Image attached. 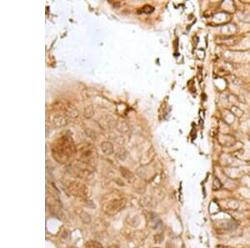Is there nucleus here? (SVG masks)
Returning a JSON list of instances; mask_svg holds the SVG:
<instances>
[{
  "mask_svg": "<svg viewBox=\"0 0 250 248\" xmlns=\"http://www.w3.org/2000/svg\"><path fill=\"white\" fill-rule=\"evenodd\" d=\"M117 128L121 132H126L129 130V125L124 120H118L117 122Z\"/></svg>",
  "mask_w": 250,
  "mask_h": 248,
  "instance_id": "1a4fd4ad",
  "label": "nucleus"
},
{
  "mask_svg": "<svg viewBox=\"0 0 250 248\" xmlns=\"http://www.w3.org/2000/svg\"><path fill=\"white\" fill-rule=\"evenodd\" d=\"M104 123L106 125L107 128L108 129H112V128H114L115 125H117V122L115 121V120L113 119L111 116H106L104 118Z\"/></svg>",
  "mask_w": 250,
  "mask_h": 248,
  "instance_id": "6e6552de",
  "label": "nucleus"
},
{
  "mask_svg": "<svg viewBox=\"0 0 250 248\" xmlns=\"http://www.w3.org/2000/svg\"><path fill=\"white\" fill-rule=\"evenodd\" d=\"M121 172L123 174V176L126 178L127 180H130V178H134L132 173L130 172L129 170L125 169L124 167H122V168H121Z\"/></svg>",
  "mask_w": 250,
  "mask_h": 248,
  "instance_id": "9b49d317",
  "label": "nucleus"
},
{
  "mask_svg": "<svg viewBox=\"0 0 250 248\" xmlns=\"http://www.w3.org/2000/svg\"><path fill=\"white\" fill-rule=\"evenodd\" d=\"M93 106L89 105V106H87V107L84 109V111H83V115L86 118H91L93 115Z\"/></svg>",
  "mask_w": 250,
  "mask_h": 248,
  "instance_id": "9d476101",
  "label": "nucleus"
},
{
  "mask_svg": "<svg viewBox=\"0 0 250 248\" xmlns=\"http://www.w3.org/2000/svg\"><path fill=\"white\" fill-rule=\"evenodd\" d=\"M142 10H143L144 13L150 14V13H152L153 10H154V9H153L152 6H150V5H144V7H143V9H142Z\"/></svg>",
  "mask_w": 250,
  "mask_h": 248,
  "instance_id": "f8f14e48",
  "label": "nucleus"
},
{
  "mask_svg": "<svg viewBox=\"0 0 250 248\" xmlns=\"http://www.w3.org/2000/svg\"><path fill=\"white\" fill-rule=\"evenodd\" d=\"M78 155L79 161L89 165L92 161L95 160L97 152L93 145L90 144H84L78 150Z\"/></svg>",
  "mask_w": 250,
  "mask_h": 248,
  "instance_id": "f03ea898",
  "label": "nucleus"
},
{
  "mask_svg": "<svg viewBox=\"0 0 250 248\" xmlns=\"http://www.w3.org/2000/svg\"><path fill=\"white\" fill-rule=\"evenodd\" d=\"M51 150L54 160L61 164L67 163L77 151L74 140L69 136H62L56 139Z\"/></svg>",
  "mask_w": 250,
  "mask_h": 248,
  "instance_id": "f257e3e1",
  "label": "nucleus"
},
{
  "mask_svg": "<svg viewBox=\"0 0 250 248\" xmlns=\"http://www.w3.org/2000/svg\"><path fill=\"white\" fill-rule=\"evenodd\" d=\"M88 247L87 248H103L98 243H96V242H90V243L87 245Z\"/></svg>",
  "mask_w": 250,
  "mask_h": 248,
  "instance_id": "ddd939ff",
  "label": "nucleus"
},
{
  "mask_svg": "<svg viewBox=\"0 0 250 248\" xmlns=\"http://www.w3.org/2000/svg\"><path fill=\"white\" fill-rule=\"evenodd\" d=\"M50 123L53 126L54 128H62V127L65 126L68 123V120L65 116V115H62V114H57L53 115L50 119Z\"/></svg>",
  "mask_w": 250,
  "mask_h": 248,
  "instance_id": "20e7f679",
  "label": "nucleus"
},
{
  "mask_svg": "<svg viewBox=\"0 0 250 248\" xmlns=\"http://www.w3.org/2000/svg\"><path fill=\"white\" fill-rule=\"evenodd\" d=\"M122 206V202H121V200H113V202H110L108 206H107V209H108V213H111V211L113 210V213H114L116 211H118L119 209L121 208Z\"/></svg>",
  "mask_w": 250,
  "mask_h": 248,
  "instance_id": "423d86ee",
  "label": "nucleus"
},
{
  "mask_svg": "<svg viewBox=\"0 0 250 248\" xmlns=\"http://www.w3.org/2000/svg\"><path fill=\"white\" fill-rule=\"evenodd\" d=\"M69 190L72 193H74V196H83L85 187L83 184L79 182H73L69 186Z\"/></svg>",
  "mask_w": 250,
  "mask_h": 248,
  "instance_id": "39448f33",
  "label": "nucleus"
},
{
  "mask_svg": "<svg viewBox=\"0 0 250 248\" xmlns=\"http://www.w3.org/2000/svg\"><path fill=\"white\" fill-rule=\"evenodd\" d=\"M58 104H59V109H59V110H62L63 112L64 113L65 115L67 116H69L70 118H77L79 116V111L78 109H76V107L73 105L72 104L69 103V102H66V103H64V102H58Z\"/></svg>",
  "mask_w": 250,
  "mask_h": 248,
  "instance_id": "7ed1b4c3",
  "label": "nucleus"
},
{
  "mask_svg": "<svg viewBox=\"0 0 250 248\" xmlns=\"http://www.w3.org/2000/svg\"><path fill=\"white\" fill-rule=\"evenodd\" d=\"M101 149L102 151L107 155H110L113 153V146L110 142L108 141H103L101 144Z\"/></svg>",
  "mask_w": 250,
  "mask_h": 248,
  "instance_id": "0eeeda50",
  "label": "nucleus"
}]
</instances>
